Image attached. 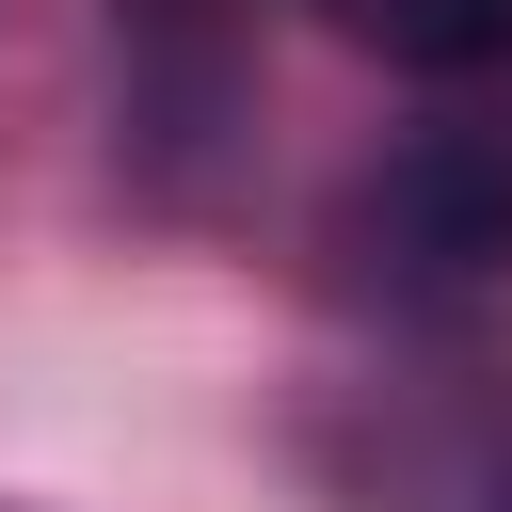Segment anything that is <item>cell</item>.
Instances as JSON below:
<instances>
[{"mask_svg":"<svg viewBox=\"0 0 512 512\" xmlns=\"http://www.w3.org/2000/svg\"><path fill=\"white\" fill-rule=\"evenodd\" d=\"M496 512H512V480H496Z\"/></svg>","mask_w":512,"mask_h":512,"instance_id":"3","label":"cell"},{"mask_svg":"<svg viewBox=\"0 0 512 512\" xmlns=\"http://www.w3.org/2000/svg\"><path fill=\"white\" fill-rule=\"evenodd\" d=\"M368 64L400 80H464V64H512V0H320Z\"/></svg>","mask_w":512,"mask_h":512,"instance_id":"2","label":"cell"},{"mask_svg":"<svg viewBox=\"0 0 512 512\" xmlns=\"http://www.w3.org/2000/svg\"><path fill=\"white\" fill-rule=\"evenodd\" d=\"M336 272L368 304H496L512 288V128H416L336 192Z\"/></svg>","mask_w":512,"mask_h":512,"instance_id":"1","label":"cell"}]
</instances>
